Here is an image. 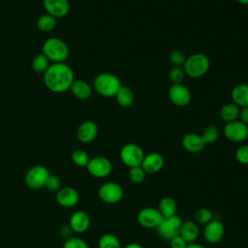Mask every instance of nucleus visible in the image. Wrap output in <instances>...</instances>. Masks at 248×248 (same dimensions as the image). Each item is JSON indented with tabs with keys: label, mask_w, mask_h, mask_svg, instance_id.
Returning <instances> with one entry per match:
<instances>
[{
	"label": "nucleus",
	"mask_w": 248,
	"mask_h": 248,
	"mask_svg": "<svg viewBox=\"0 0 248 248\" xmlns=\"http://www.w3.org/2000/svg\"><path fill=\"white\" fill-rule=\"evenodd\" d=\"M43 80L51 92L63 93L70 89L75 77L72 68L66 63H52L43 74Z\"/></svg>",
	"instance_id": "nucleus-1"
},
{
	"label": "nucleus",
	"mask_w": 248,
	"mask_h": 248,
	"mask_svg": "<svg viewBox=\"0 0 248 248\" xmlns=\"http://www.w3.org/2000/svg\"><path fill=\"white\" fill-rule=\"evenodd\" d=\"M42 53L53 63H62L69 56V47L63 40L51 37L44 42Z\"/></svg>",
	"instance_id": "nucleus-2"
},
{
	"label": "nucleus",
	"mask_w": 248,
	"mask_h": 248,
	"mask_svg": "<svg viewBox=\"0 0 248 248\" xmlns=\"http://www.w3.org/2000/svg\"><path fill=\"white\" fill-rule=\"evenodd\" d=\"M93 86L99 95L105 98H111L115 96L121 86V82L114 74L101 73L94 78Z\"/></svg>",
	"instance_id": "nucleus-3"
},
{
	"label": "nucleus",
	"mask_w": 248,
	"mask_h": 248,
	"mask_svg": "<svg viewBox=\"0 0 248 248\" xmlns=\"http://www.w3.org/2000/svg\"><path fill=\"white\" fill-rule=\"evenodd\" d=\"M210 67L208 57L203 53H193L186 57L183 64L185 74L193 78H198L204 76Z\"/></svg>",
	"instance_id": "nucleus-4"
},
{
	"label": "nucleus",
	"mask_w": 248,
	"mask_h": 248,
	"mask_svg": "<svg viewBox=\"0 0 248 248\" xmlns=\"http://www.w3.org/2000/svg\"><path fill=\"white\" fill-rule=\"evenodd\" d=\"M144 155L145 154L142 148L140 145L133 142L124 144L119 152L120 160L129 169L140 166Z\"/></svg>",
	"instance_id": "nucleus-5"
},
{
	"label": "nucleus",
	"mask_w": 248,
	"mask_h": 248,
	"mask_svg": "<svg viewBox=\"0 0 248 248\" xmlns=\"http://www.w3.org/2000/svg\"><path fill=\"white\" fill-rule=\"evenodd\" d=\"M48 170L42 165L32 166L27 170L24 175L26 186L33 190H39L45 187L46 181L49 175Z\"/></svg>",
	"instance_id": "nucleus-6"
},
{
	"label": "nucleus",
	"mask_w": 248,
	"mask_h": 248,
	"mask_svg": "<svg viewBox=\"0 0 248 248\" xmlns=\"http://www.w3.org/2000/svg\"><path fill=\"white\" fill-rule=\"evenodd\" d=\"M124 196L123 188L120 184L113 182V181H108L103 183L99 189H98V197L99 199L108 204H115L121 202L122 198Z\"/></svg>",
	"instance_id": "nucleus-7"
},
{
	"label": "nucleus",
	"mask_w": 248,
	"mask_h": 248,
	"mask_svg": "<svg viewBox=\"0 0 248 248\" xmlns=\"http://www.w3.org/2000/svg\"><path fill=\"white\" fill-rule=\"evenodd\" d=\"M182 222L183 221L177 214L170 217L163 218L162 222L156 229L158 235L164 240H170L172 237L179 234Z\"/></svg>",
	"instance_id": "nucleus-8"
},
{
	"label": "nucleus",
	"mask_w": 248,
	"mask_h": 248,
	"mask_svg": "<svg viewBox=\"0 0 248 248\" xmlns=\"http://www.w3.org/2000/svg\"><path fill=\"white\" fill-rule=\"evenodd\" d=\"M223 134L232 142H242L248 139V125L238 119L228 122L223 128Z\"/></svg>",
	"instance_id": "nucleus-9"
},
{
	"label": "nucleus",
	"mask_w": 248,
	"mask_h": 248,
	"mask_svg": "<svg viewBox=\"0 0 248 248\" xmlns=\"http://www.w3.org/2000/svg\"><path fill=\"white\" fill-rule=\"evenodd\" d=\"M86 170L93 177L105 178L111 173L112 164L107 157L96 156L89 160Z\"/></svg>",
	"instance_id": "nucleus-10"
},
{
	"label": "nucleus",
	"mask_w": 248,
	"mask_h": 248,
	"mask_svg": "<svg viewBox=\"0 0 248 248\" xmlns=\"http://www.w3.org/2000/svg\"><path fill=\"white\" fill-rule=\"evenodd\" d=\"M163 220V216L157 207H143L137 214L138 223L145 229H157Z\"/></svg>",
	"instance_id": "nucleus-11"
},
{
	"label": "nucleus",
	"mask_w": 248,
	"mask_h": 248,
	"mask_svg": "<svg viewBox=\"0 0 248 248\" xmlns=\"http://www.w3.org/2000/svg\"><path fill=\"white\" fill-rule=\"evenodd\" d=\"M225 234L224 224L219 219H212L202 230V235L204 240L209 244H216L220 242Z\"/></svg>",
	"instance_id": "nucleus-12"
},
{
	"label": "nucleus",
	"mask_w": 248,
	"mask_h": 248,
	"mask_svg": "<svg viewBox=\"0 0 248 248\" xmlns=\"http://www.w3.org/2000/svg\"><path fill=\"white\" fill-rule=\"evenodd\" d=\"M170 101L177 107H185L191 101V92L182 83L172 84L168 91Z\"/></svg>",
	"instance_id": "nucleus-13"
},
{
	"label": "nucleus",
	"mask_w": 248,
	"mask_h": 248,
	"mask_svg": "<svg viewBox=\"0 0 248 248\" xmlns=\"http://www.w3.org/2000/svg\"><path fill=\"white\" fill-rule=\"evenodd\" d=\"M55 199L57 203L66 208H71L76 206L79 201V194L78 192L70 186L61 187L55 195Z\"/></svg>",
	"instance_id": "nucleus-14"
},
{
	"label": "nucleus",
	"mask_w": 248,
	"mask_h": 248,
	"mask_svg": "<svg viewBox=\"0 0 248 248\" xmlns=\"http://www.w3.org/2000/svg\"><path fill=\"white\" fill-rule=\"evenodd\" d=\"M43 6L46 14L55 18L65 16L70 11L69 0H43Z\"/></svg>",
	"instance_id": "nucleus-15"
},
{
	"label": "nucleus",
	"mask_w": 248,
	"mask_h": 248,
	"mask_svg": "<svg viewBox=\"0 0 248 248\" xmlns=\"http://www.w3.org/2000/svg\"><path fill=\"white\" fill-rule=\"evenodd\" d=\"M165 164L164 157L158 153V152H150L146 155H144L143 160L141 162V168L143 170L149 174L157 173L159 172Z\"/></svg>",
	"instance_id": "nucleus-16"
},
{
	"label": "nucleus",
	"mask_w": 248,
	"mask_h": 248,
	"mask_svg": "<svg viewBox=\"0 0 248 248\" xmlns=\"http://www.w3.org/2000/svg\"><path fill=\"white\" fill-rule=\"evenodd\" d=\"M69 226L73 232H85L90 226V217L85 211L77 210L71 215L69 219Z\"/></svg>",
	"instance_id": "nucleus-17"
},
{
	"label": "nucleus",
	"mask_w": 248,
	"mask_h": 248,
	"mask_svg": "<svg viewBox=\"0 0 248 248\" xmlns=\"http://www.w3.org/2000/svg\"><path fill=\"white\" fill-rule=\"evenodd\" d=\"M98 135V126L91 120L83 121L77 130V138L82 143L92 142Z\"/></svg>",
	"instance_id": "nucleus-18"
},
{
	"label": "nucleus",
	"mask_w": 248,
	"mask_h": 248,
	"mask_svg": "<svg viewBox=\"0 0 248 248\" xmlns=\"http://www.w3.org/2000/svg\"><path fill=\"white\" fill-rule=\"evenodd\" d=\"M182 147L190 153H199L206 145L201 135L196 133H187L181 139Z\"/></svg>",
	"instance_id": "nucleus-19"
},
{
	"label": "nucleus",
	"mask_w": 248,
	"mask_h": 248,
	"mask_svg": "<svg viewBox=\"0 0 248 248\" xmlns=\"http://www.w3.org/2000/svg\"><path fill=\"white\" fill-rule=\"evenodd\" d=\"M179 235H181L187 243H193L196 242L200 235V228L197 223H195L193 220H187L182 222Z\"/></svg>",
	"instance_id": "nucleus-20"
},
{
	"label": "nucleus",
	"mask_w": 248,
	"mask_h": 248,
	"mask_svg": "<svg viewBox=\"0 0 248 248\" xmlns=\"http://www.w3.org/2000/svg\"><path fill=\"white\" fill-rule=\"evenodd\" d=\"M232 101L238 108L248 107V84L240 83L235 85L231 92Z\"/></svg>",
	"instance_id": "nucleus-21"
},
{
	"label": "nucleus",
	"mask_w": 248,
	"mask_h": 248,
	"mask_svg": "<svg viewBox=\"0 0 248 248\" xmlns=\"http://www.w3.org/2000/svg\"><path fill=\"white\" fill-rule=\"evenodd\" d=\"M70 90L72 94L79 100L88 99L92 93L91 85L83 79H75L70 87Z\"/></svg>",
	"instance_id": "nucleus-22"
},
{
	"label": "nucleus",
	"mask_w": 248,
	"mask_h": 248,
	"mask_svg": "<svg viewBox=\"0 0 248 248\" xmlns=\"http://www.w3.org/2000/svg\"><path fill=\"white\" fill-rule=\"evenodd\" d=\"M157 209L159 210L163 218L173 216L176 214V210H177L176 201L172 197L165 196L160 199Z\"/></svg>",
	"instance_id": "nucleus-23"
},
{
	"label": "nucleus",
	"mask_w": 248,
	"mask_h": 248,
	"mask_svg": "<svg viewBox=\"0 0 248 248\" xmlns=\"http://www.w3.org/2000/svg\"><path fill=\"white\" fill-rule=\"evenodd\" d=\"M115 100L117 104L122 108H129L134 104L135 95L132 89L128 86L121 85L115 94Z\"/></svg>",
	"instance_id": "nucleus-24"
},
{
	"label": "nucleus",
	"mask_w": 248,
	"mask_h": 248,
	"mask_svg": "<svg viewBox=\"0 0 248 248\" xmlns=\"http://www.w3.org/2000/svg\"><path fill=\"white\" fill-rule=\"evenodd\" d=\"M239 109H240V108H238L232 102L227 103V104L223 105L222 108H220V117L226 123L236 120L239 115Z\"/></svg>",
	"instance_id": "nucleus-25"
},
{
	"label": "nucleus",
	"mask_w": 248,
	"mask_h": 248,
	"mask_svg": "<svg viewBox=\"0 0 248 248\" xmlns=\"http://www.w3.org/2000/svg\"><path fill=\"white\" fill-rule=\"evenodd\" d=\"M37 28L42 31V32H50L52 31L57 24V18L54 16L48 15V14H44L40 16L37 19Z\"/></svg>",
	"instance_id": "nucleus-26"
},
{
	"label": "nucleus",
	"mask_w": 248,
	"mask_h": 248,
	"mask_svg": "<svg viewBox=\"0 0 248 248\" xmlns=\"http://www.w3.org/2000/svg\"><path fill=\"white\" fill-rule=\"evenodd\" d=\"M98 248H121V242L115 234L107 232L100 236Z\"/></svg>",
	"instance_id": "nucleus-27"
},
{
	"label": "nucleus",
	"mask_w": 248,
	"mask_h": 248,
	"mask_svg": "<svg viewBox=\"0 0 248 248\" xmlns=\"http://www.w3.org/2000/svg\"><path fill=\"white\" fill-rule=\"evenodd\" d=\"M193 221L198 225H206L212 219H214L213 212L207 207H200L195 210L193 215Z\"/></svg>",
	"instance_id": "nucleus-28"
},
{
	"label": "nucleus",
	"mask_w": 248,
	"mask_h": 248,
	"mask_svg": "<svg viewBox=\"0 0 248 248\" xmlns=\"http://www.w3.org/2000/svg\"><path fill=\"white\" fill-rule=\"evenodd\" d=\"M49 60L43 53L37 54L31 62V67L33 71L38 74H44L49 67Z\"/></svg>",
	"instance_id": "nucleus-29"
},
{
	"label": "nucleus",
	"mask_w": 248,
	"mask_h": 248,
	"mask_svg": "<svg viewBox=\"0 0 248 248\" xmlns=\"http://www.w3.org/2000/svg\"><path fill=\"white\" fill-rule=\"evenodd\" d=\"M201 136H202L203 141L205 142V144H211V143H214L215 141H217V140L219 139L220 131L216 126L209 125V126H206L202 130V133Z\"/></svg>",
	"instance_id": "nucleus-30"
},
{
	"label": "nucleus",
	"mask_w": 248,
	"mask_h": 248,
	"mask_svg": "<svg viewBox=\"0 0 248 248\" xmlns=\"http://www.w3.org/2000/svg\"><path fill=\"white\" fill-rule=\"evenodd\" d=\"M71 159H72V162L74 163V165L80 167V168H86V166L90 160L87 152L82 149L74 150L72 152Z\"/></svg>",
	"instance_id": "nucleus-31"
},
{
	"label": "nucleus",
	"mask_w": 248,
	"mask_h": 248,
	"mask_svg": "<svg viewBox=\"0 0 248 248\" xmlns=\"http://www.w3.org/2000/svg\"><path fill=\"white\" fill-rule=\"evenodd\" d=\"M146 172L143 170L141 166L130 168L128 170V178L134 184H140L145 179Z\"/></svg>",
	"instance_id": "nucleus-32"
},
{
	"label": "nucleus",
	"mask_w": 248,
	"mask_h": 248,
	"mask_svg": "<svg viewBox=\"0 0 248 248\" xmlns=\"http://www.w3.org/2000/svg\"><path fill=\"white\" fill-rule=\"evenodd\" d=\"M185 76H186V74L183 70V67L173 66L169 73V78L172 84L182 83Z\"/></svg>",
	"instance_id": "nucleus-33"
},
{
	"label": "nucleus",
	"mask_w": 248,
	"mask_h": 248,
	"mask_svg": "<svg viewBox=\"0 0 248 248\" xmlns=\"http://www.w3.org/2000/svg\"><path fill=\"white\" fill-rule=\"evenodd\" d=\"M169 59L170 62L173 65V66H177V67H181L183 66L185 60H186V56L184 54V52L180 49H173L170 52L169 54Z\"/></svg>",
	"instance_id": "nucleus-34"
},
{
	"label": "nucleus",
	"mask_w": 248,
	"mask_h": 248,
	"mask_svg": "<svg viewBox=\"0 0 248 248\" xmlns=\"http://www.w3.org/2000/svg\"><path fill=\"white\" fill-rule=\"evenodd\" d=\"M63 248H89L88 244L80 237L71 236L65 239L63 243Z\"/></svg>",
	"instance_id": "nucleus-35"
},
{
	"label": "nucleus",
	"mask_w": 248,
	"mask_h": 248,
	"mask_svg": "<svg viewBox=\"0 0 248 248\" xmlns=\"http://www.w3.org/2000/svg\"><path fill=\"white\" fill-rule=\"evenodd\" d=\"M235 159L241 165H248V144H242L235 150Z\"/></svg>",
	"instance_id": "nucleus-36"
},
{
	"label": "nucleus",
	"mask_w": 248,
	"mask_h": 248,
	"mask_svg": "<svg viewBox=\"0 0 248 248\" xmlns=\"http://www.w3.org/2000/svg\"><path fill=\"white\" fill-rule=\"evenodd\" d=\"M44 188L47 189L50 192L56 193L61 188V181H60L59 177L56 175H53V174H49L46 181Z\"/></svg>",
	"instance_id": "nucleus-37"
},
{
	"label": "nucleus",
	"mask_w": 248,
	"mask_h": 248,
	"mask_svg": "<svg viewBox=\"0 0 248 248\" xmlns=\"http://www.w3.org/2000/svg\"><path fill=\"white\" fill-rule=\"evenodd\" d=\"M169 242H170V248H186V246L188 245L185 239L179 234L172 237L170 240H169Z\"/></svg>",
	"instance_id": "nucleus-38"
},
{
	"label": "nucleus",
	"mask_w": 248,
	"mask_h": 248,
	"mask_svg": "<svg viewBox=\"0 0 248 248\" xmlns=\"http://www.w3.org/2000/svg\"><path fill=\"white\" fill-rule=\"evenodd\" d=\"M238 118H239L238 120H240L241 122H243L246 125H248V107L240 108Z\"/></svg>",
	"instance_id": "nucleus-39"
},
{
	"label": "nucleus",
	"mask_w": 248,
	"mask_h": 248,
	"mask_svg": "<svg viewBox=\"0 0 248 248\" xmlns=\"http://www.w3.org/2000/svg\"><path fill=\"white\" fill-rule=\"evenodd\" d=\"M124 248H143L140 243H137V242H131V243H128L127 245L124 246Z\"/></svg>",
	"instance_id": "nucleus-40"
},
{
	"label": "nucleus",
	"mask_w": 248,
	"mask_h": 248,
	"mask_svg": "<svg viewBox=\"0 0 248 248\" xmlns=\"http://www.w3.org/2000/svg\"><path fill=\"white\" fill-rule=\"evenodd\" d=\"M186 248H205L203 245L197 243V242H193V243H188V245L186 246Z\"/></svg>",
	"instance_id": "nucleus-41"
},
{
	"label": "nucleus",
	"mask_w": 248,
	"mask_h": 248,
	"mask_svg": "<svg viewBox=\"0 0 248 248\" xmlns=\"http://www.w3.org/2000/svg\"><path fill=\"white\" fill-rule=\"evenodd\" d=\"M239 4H242V5H248V0H236Z\"/></svg>",
	"instance_id": "nucleus-42"
}]
</instances>
